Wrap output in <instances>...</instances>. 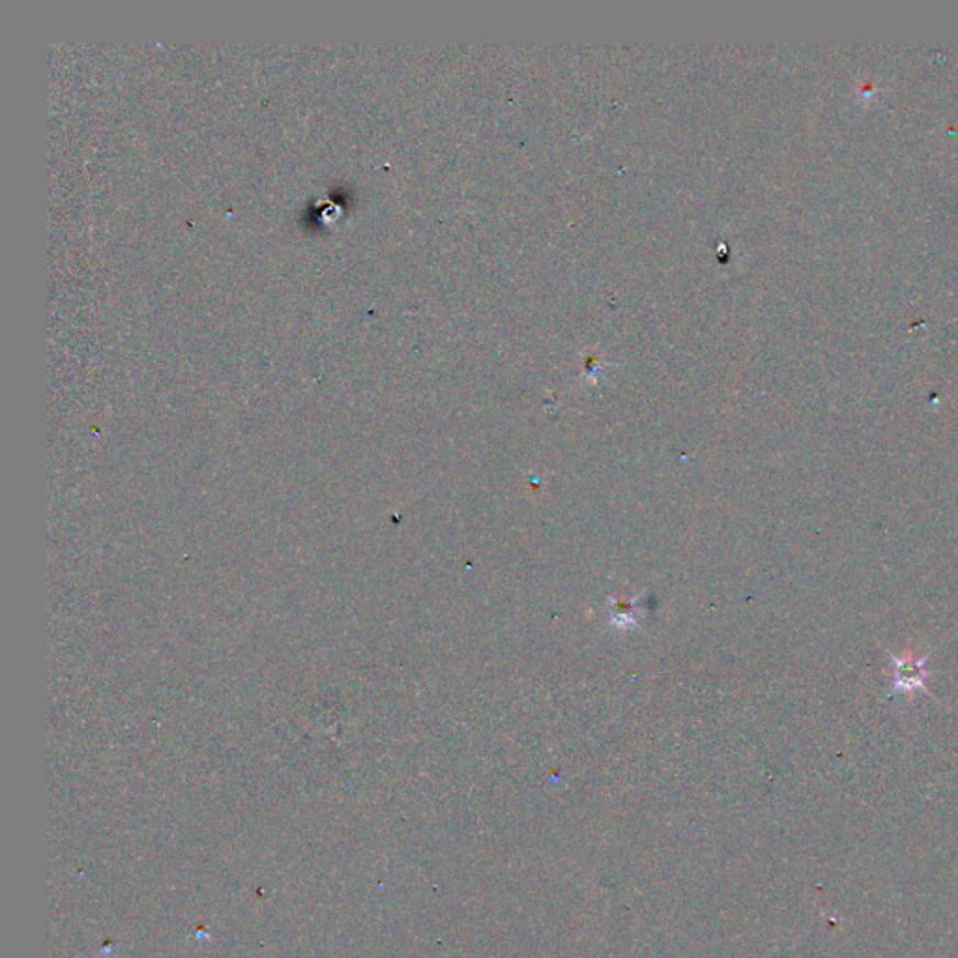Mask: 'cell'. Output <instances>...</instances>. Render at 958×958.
<instances>
[{"label":"cell","mask_w":958,"mask_h":958,"mask_svg":"<svg viewBox=\"0 0 958 958\" xmlns=\"http://www.w3.org/2000/svg\"><path fill=\"white\" fill-rule=\"evenodd\" d=\"M934 652H936V648L928 650L920 658H915L912 653L896 656V653L888 652L893 661V687H891L888 698H895L901 693L910 695L917 690L925 691L928 696H933V693L928 691L927 680L934 674L928 669V659L933 658Z\"/></svg>","instance_id":"cell-1"}]
</instances>
